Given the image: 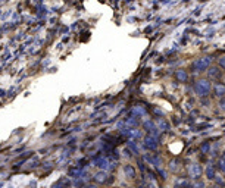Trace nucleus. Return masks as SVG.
Instances as JSON below:
<instances>
[{
    "label": "nucleus",
    "instance_id": "obj_1",
    "mask_svg": "<svg viewBox=\"0 0 225 188\" xmlns=\"http://www.w3.org/2000/svg\"><path fill=\"white\" fill-rule=\"evenodd\" d=\"M125 173H127L130 178H134V176H135V171H134L131 166H125Z\"/></svg>",
    "mask_w": 225,
    "mask_h": 188
},
{
    "label": "nucleus",
    "instance_id": "obj_2",
    "mask_svg": "<svg viewBox=\"0 0 225 188\" xmlns=\"http://www.w3.org/2000/svg\"><path fill=\"white\" fill-rule=\"evenodd\" d=\"M206 176L209 179H215V169L213 168H208L206 169Z\"/></svg>",
    "mask_w": 225,
    "mask_h": 188
},
{
    "label": "nucleus",
    "instance_id": "obj_3",
    "mask_svg": "<svg viewBox=\"0 0 225 188\" xmlns=\"http://www.w3.org/2000/svg\"><path fill=\"white\" fill-rule=\"evenodd\" d=\"M199 173H200V168H199V166H193V168H191V175L196 178Z\"/></svg>",
    "mask_w": 225,
    "mask_h": 188
},
{
    "label": "nucleus",
    "instance_id": "obj_4",
    "mask_svg": "<svg viewBox=\"0 0 225 188\" xmlns=\"http://www.w3.org/2000/svg\"><path fill=\"white\" fill-rule=\"evenodd\" d=\"M218 168H219L222 172H225V162L224 160H219V162H218Z\"/></svg>",
    "mask_w": 225,
    "mask_h": 188
},
{
    "label": "nucleus",
    "instance_id": "obj_5",
    "mask_svg": "<svg viewBox=\"0 0 225 188\" xmlns=\"http://www.w3.org/2000/svg\"><path fill=\"white\" fill-rule=\"evenodd\" d=\"M146 144H147V147H150V149H154V147H156V144L153 143V140H147Z\"/></svg>",
    "mask_w": 225,
    "mask_h": 188
},
{
    "label": "nucleus",
    "instance_id": "obj_6",
    "mask_svg": "<svg viewBox=\"0 0 225 188\" xmlns=\"http://www.w3.org/2000/svg\"><path fill=\"white\" fill-rule=\"evenodd\" d=\"M187 181H180L178 184H177V187H187Z\"/></svg>",
    "mask_w": 225,
    "mask_h": 188
},
{
    "label": "nucleus",
    "instance_id": "obj_7",
    "mask_svg": "<svg viewBox=\"0 0 225 188\" xmlns=\"http://www.w3.org/2000/svg\"><path fill=\"white\" fill-rule=\"evenodd\" d=\"M206 88H208L206 84H200V85H199V90H200V91H206Z\"/></svg>",
    "mask_w": 225,
    "mask_h": 188
},
{
    "label": "nucleus",
    "instance_id": "obj_8",
    "mask_svg": "<svg viewBox=\"0 0 225 188\" xmlns=\"http://www.w3.org/2000/svg\"><path fill=\"white\" fill-rule=\"evenodd\" d=\"M216 91H218V93H224L225 88H224V87H218V88H216Z\"/></svg>",
    "mask_w": 225,
    "mask_h": 188
},
{
    "label": "nucleus",
    "instance_id": "obj_9",
    "mask_svg": "<svg viewBox=\"0 0 225 188\" xmlns=\"http://www.w3.org/2000/svg\"><path fill=\"white\" fill-rule=\"evenodd\" d=\"M212 188H219V187H212Z\"/></svg>",
    "mask_w": 225,
    "mask_h": 188
}]
</instances>
